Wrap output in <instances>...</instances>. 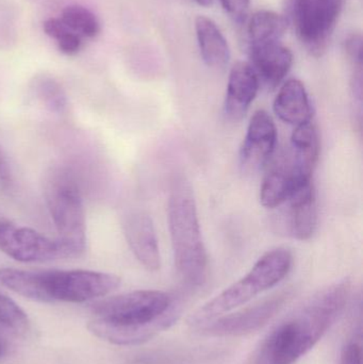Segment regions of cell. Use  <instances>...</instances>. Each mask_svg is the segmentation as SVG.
I'll return each instance as SVG.
<instances>
[{
    "mask_svg": "<svg viewBox=\"0 0 363 364\" xmlns=\"http://www.w3.org/2000/svg\"><path fill=\"white\" fill-rule=\"evenodd\" d=\"M275 114L283 123L300 126L313 119V109L306 87L298 79L283 83L274 100Z\"/></svg>",
    "mask_w": 363,
    "mask_h": 364,
    "instance_id": "2e32d148",
    "label": "cell"
},
{
    "mask_svg": "<svg viewBox=\"0 0 363 364\" xmlns=\"http://www.w3.org/2000/svg\"><path fill=\"white\" fill-rule=\"evenodd\" d=\"M292 263L293 257L286 248H275L266 252L244 277L196 310L190 316V326L200 329L215 318L229 314L249 303L260 293L276 286L289 274Z\"/></svg>",
    "mask_w": 363,
    "mask_h": 364,
    "instance_id": "277c9868",
    "label": "cell"
},
{
    "mask_svg": "<svg viewBox=\"0 0 363 364\" xmlns=\"http://www.w3.org/2000/svg\"><path fill=\"white\" fill-rule=\"evenodd\" d=\"M345 49L353 65H362V36L354 33L345 40Z\"/></svg>",
    "mask_w": 363,
    "mask_h": 364,
    "instance_id": "cb8c5ba5",
    "label": "cell"
},
{
    "mask_svg": "<svg viewBox=\"0 0 363 364\" xmlns=\"http://www.w3.org/2000/svg\"><path fill=\"white\" fill-rule=\"evenodd\" d=\"M294 183L296 179L287 151L277 158L264 176L260 188V203L266 209L278 208L289 198Z\"/></svg>",
    "mask_w": 363,
    "mask_h": 364,
    "instance_id": "e0dca14e",
    "label": "cell"
},
{
    "mask_svg": "<svg viewBox=\"0 0 363 364\" xmlns=\"http://www.w3.org/2000/svg\"><path fill=\"white\" fill-rule=\"evenodd\" d=\"M290 292L273 295L260 303L219 316L197 329L208 337H241L255 333L268 324L289 299Z\"/></svg>",
    "mask_w": 363,
    "mask_h": 364,
    "instance_id": "9c48e42d",
    "label": "cell"
},
{
    "mask_svg": "<svg viewBox=\"0 0 363 364\" xmlns=\"http://www.w3.org/2000/svg\"><path fill=\"white\" fill-rule=\"evenodd\" d=\"M34 94L40 104L55 114H62L67 108V96L62 85L48 76H40L33 82Z\"/></svg>",
    "mask_w": 363,
    "mask_h": 364,
    "instance_id": "ffe728a7",
    "label": "cell"
},
{
    "mask_svg": "<svg viewBox=\"0 0 363 364\" xmlns=\"http://www.w3.org/2000/svg\"><path fill=\"white\" fill-rule=\"evenodd\" d=\"M0 250L18 262H48L70 258L59 239H50L34 229L0 222Z\"/></svg>",
    "mask_w": 363,
    "mask_h": 364,
    "instance_id": "ba28073f",
    "label": "cell"
},
{
    "mask_svg": "<svg viewBox=\"0 0 363 364\" xmlns=\"http://www.w3.org/2000/svg\"><path fill=\"white\" fill-rule=\"evenodd\" d=\"M286 203L289 205L290 235L298 241H308L318 226L317 195L313 181L296 182Z\"/></svg>",
    "mask_w": 363,
    "mask_h": 364,
    "instance_id": "7c38bea8",
    "label": "cell"
},
{
    "mask_svg": "<svg viewBox=\"0 0 363 364\" xmlns=\"http://www.w3.org/2000/svg\"><path fill=\"white\" fill-rule=\"evenodd\" d=\"M61 21L80 38H95L100 31L97 17L82 6H68L62 12Z\"/></svg>",
    "mask_w": 363,
    "mask_h": 364,
    "instance_id": "44dd1931",
    "label": "cell"
},
{
    "mask_svg": "<svg viewBox=\"0 0 363 364\" xmlns=\"http://www.w3.org/2000/svg\"><path fill=\"white\" fill-rule=\"evenodd\" d=\"M195 31L200 55L206 65L225 68L230 59L229 45L217 23L209 17L198 16L195 19Z\"/></svg>",
    "mask_w": 363,
    "mask_h": 364,
    "instance_id": "ac0fdd59",
    "label": "cell"
},
{
    "mask_svg": "<svg viewBox=\"0 0 363 364\" xmlns=\"http://www.w3.org/2000/svg\"><path fill=\"white\" fill-rule=\"evenodd\" d=\"M87 329L117 346H136L174 324L179 310L168 293L140 290L94 304Z\"/></svg>",
    "mask_w": 363,
    "mask_h": 364,
    "instance_id": "7a4b0ae2",
    "label": "cell"
},
{
    "mask_svg": "<svg viewBox=\"0 0 363 364\" xmlns=\"http://www.w3.org/2000/svg\"><path fill=\"white\" fill-rule=\"evenodd\" d=\"M121 278L114 274L87 269L30 271L26 282L27 299L42 303H85L117 290Z\"/></svg>",
    "mask_w": 363,
    "mask_h": 364,
    "instance_id": "5b68a950",
    "label": "cell"
},
{
    "mask_svg": "<svg viewBox=\"0 0 363 364\" xmlns=\"http://www.w3.org/2000/svg\"><path fill=\"white\" fill-rule=\"evenodd\" d=\"M0 325L17 335H25L30 326L27 314L2 292H0Z\"/></svg>",
    "mask_w": 363,
    "mask_h": 364,
    "instance_id": "603a6c76",
    "label": "cell"
},
{
    "mask_svg": "<svg viewBox=\"0 0 363 364\" xmlns=\"http://www.w3.org/2000/svg\"><path fill=\"white\" fill-rule=\"evenodd\" d=\"M345 0H291L298 38L310 55H324L336 29Z\"/></svg>",
    "mask_w": 363,
    "mask_h": 364,
    "instance_id": "52a82bcc",
    "label": "cell"
},
{
    "mask_svg": "<svg viewBox=\"0 0 363 364\" xmlns=\"http://www.w3.org/2000/svg\"><path fill=\"white\" fill-rule=\"evenodd\" d=\"M193 1L202 6H210L213 4V0H193Z\"/></svg>",
    "mask_w": 363,
    "mask_h": 364,
    "instance_id": "4316f807",
    "label": "cell"
},
{
    "mask_svg": "<svg viewBox=\"0 0 363 364\" xmlns=\"http://www.w3.org/2000/svg\"><path fill=\"white\" fill-rule=\"evenodd\" d=\"M349 278L339 280L309 297L264 338L255 364H294L327 333L347 305Z\"/></svg>",
    "mask_w": 363,
    "mask_h": 364,
    "instance_id": "6da1fadb",
    "label": "cell"
},
{
    "mask_svg": "<svg viewBox=\"0 0 363 364\" xmlns=\"http://www.w3.org/2000/svg\"><path fill=\"white\" fill-rule=\"evenodd\" d=\"M260 81L251 64L238 62L228 78L224 113L232 122H240L246 115L259 91Z\"/></svg>",
    "mask_w": 363,
    "mask_h": 364,
    "instance_id": "4fadbf2b",
    "label": "cell"
},
{
    "mask_svg": "<svg viewBox=\"0 0 363 364\" xmlns=\"http://www.w3.org/2000/svg\"><path fill=\"white\" fill-rule=\"evenodd\" d=\"M45 198L61 243L70 258L80 257L87 248L85 205L78 182L65 168H53L45 181Z\"/></svg>",
    "mask_w": 363,
    "mask_h": 364,
    "instance_id": "8992f818",
    "label": "cell"
},
{
    "mask_svg": "<svg viewBox=\"0 0 363 364\" xmlns=\"http://www.w3.org/2000/svg\"><path fill=\"white\" fill-rule=\"evenodd\" d=\"M287 28V18L283 15L274 11H258L251 15L247 26L249 46L281 42Z\"/></svg>",
    "mask_w": 363,
    "mask_h": 364,
    "instance_id": "d6986e66",
    "label": "cell"
},
{
    "mask_svg": "<svg viewBox=\"0 0 363 364\" xmlns=\"http://www.w3.org/2000/svg\"><path fill=\"white\" fill-rule=\"evenodd\" d=\"M249 58L260 82L272 89L286 78L293 64L291 50L281 42L249 46Z\"/></svg>",
    "mask_w": 363,
    "mask_h": 364,
    "instance_id": "5bb4252c",
    "label": "cell"
},
{
    "mask_svg": "<svg viewBox=\"0 0 363 364\" xmlns=\"http://www.w3.org/2000/svg\"><path fill=\"white\" fill-rule=\"evenodd\" d=\"M168 215L177 273L187 286H202L208 276V255L193 188L185 176H177L172 182Z\"/></svg>",
    "mask_w": 363,
    "mask_h": 364,
    "instance_id": "3957f363",
    "label": "cell"
},
{
    "mask_svg": "<svg viewBox=\"0 0 363 364\" xmlns=\"http://www.w3.org/2000/svg\"><path fill=\"white\" fill-rule=\"evenodd\" d=\"M226 13L236 21H242L246 16L251 0H220Z\"/></svg>",
    "mask_w": 363,
    "mask_h": 364,
    "instance_id": "d4e9b609",
    "label": "cell"
},
{
    "mask_svg": "<svg viewBox=\"0 0 363 364\" xmlns=\"http://www.w3.org/2000/svg\"><path fill=\"white\" fill-rule=\"evenodd\" d=\"M124 233L136 260L148 271H158L161 267V257L151 216L143 211L131 212L124 222Z\"/></svg>",
    "mask_w": 363,
    "mask_h": 364,
    "instance_id": "8fae6325",
    "label": "cell"
},
{
    "mask_svg": "<svg viewBox=\"0 0 363 364\" xmlns=\"http://www.w3.org/2000/svg\"><path fill=\"white\" fill-rule=\"evenodd\" d=\"M277 144V129L266 111L254 113L240 149V162L246 172H257L270 162Z\"/></svg>",
    "mask_w": 363,
    "mask_h": 364,
    "instance_id": "30bf717a",
    "label": "cell"
},
{
    "mask_svg": "<svg viewBox=\"0 0 363 364\" xmlns=\"http://www.w3.org/2000/svg\"><path fill=\"white\" fill-rule=\"evenodd\" d=\"M296 182L313 181L320 156V138L313 122L296 126L288 151Z\"/></svg>",
    "mask_w": 363,
    "mask_h": 364,
    "instance_id": "9a60e30c",
    "label": "cell"
},
{
    "mask_svg": "<svg viewBox=\"0 0 363 364\" xmlns=\"http://www.w3.org/2000/svg\"><path fill=\"white\" fill-rule=\"evenodd\" d=\"M340 364H362V344L349 342L341 353Z\"/></svg>",
    "mask_w": 363,
    "mask_h": 364,
    "instance_id": "484cf974",
    "label": "cell"
},
{
    "mask_svg": "<svg viewBox=\"0 0 363 364\" xmlns=\"http://www.w3.org/2000/svg\"><path fill=\"white\" fill-rule=\"evenodd\" d=\"M45 33L55 41L60 50L65 55H75L81 48V38L72 32L61 18H49L45 21Z\"/></svg>",
    "mask_w": 363,
    "mask_h": 364,
    "instance_id": "7402d4cb",
    "label": "cell"
}]
</instances>
